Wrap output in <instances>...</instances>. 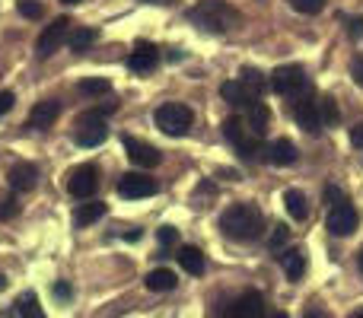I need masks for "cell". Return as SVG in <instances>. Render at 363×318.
Returning <instances> with one entry per match:
<instances>
[{"mask_svg":"<svg viewBox=\"0 0 363 318\" xmlns=\"http://www.w3.org/2000/svg\"><path fill=\"white\" fill-rule=\"evenodd\" d=\"M220 229L233 242H252V239L262 236L264 217L255 204H233L220 213Z\"/></svg>","mask_w":363,"mask_h":318,"instance_id":"cell-1","label":"cell"},{"mask_svg":"<svg viewBox=\"0 0 363 318\" xmlns=\"http://www.w3.org/2000/svg\"><path fill=\"white\" fill-rule=\"evenodd\" d=\"M188 19L194 25H201L204 32H220L223 35L239 23V10L230 6L226 0H201V4H194L188 10Z\"/></svg>","mask_w":363,"mask_h":318,"instance_id":"cell-2","label":"cell"},{"mask_svg":"<svg viewBox=\"0 0 363 318\" xmlns=\"http://www.w3.org/2000/svg\"><path fill=\"white\" fill-rule=\"evenodd\" d=\"M153 125L163 134H169V137H185L194 125V112L185 102H163V106L153 112Z\"/></svg>","mask_w":363,"mask_h":318,"instance_id":"cell-3","label":"cell"},{"mask_svg":"<svg viewBox=\"0 0 363 318\" xmlns=\"http://www.w3.org/2000/svg\"><path fill=\"white\" fill-rule=\"evenodd\" d=\"M271 89L277 96H287V99H296L309 89V80H306V70L300 64H281V67L271 74Z\"/></svg>","mask_w":363,"mask_h":318,"instance_id":"cell-4","label":"cell"},{"mask_svg":"<svg viewBox=\"0 0 363 318\" xmlns=\"http://www.w3.org/2000/svg\"><path fill=\"white\" fill-rule=\"evenodd\" d=\"M70 29H74V23H70L67 16L51 19V23L42 29L38 42H35V55H38V57H51V55H55V51L64 45V38L70 35Z\"/></svg>","mask_w":363,"mask_h":318,"instance_id":"cell-5","label":"cell"},{"mask_svg":"<svg viewBox=\"0 0 363 318\" xmlns=\"http://www.w3.org/2000/svg\"><path fill=\"white\" fill-rule=\"evenodd\" d=\"M290 112H294V118H296V125L303 127L306 134H315V131H322V118H319V99H315L313 93H303V96H296L294 102H290Z\"/></svg>","mask_w":363,"mask_h":318,"instance_id":"cell-6","label":"cell"},{"mask_svg":"<svg viewBox=\"0 0 363 318\" xmlns=\"http://www.w3.org/2000/svg\"><path fill=\"white\" fill-rule=\"evenodd\" d=\"M96 188H99V166L86 162V166H77L74 172H70V178H67V191L74 194V198L89 200V198L96 194Z\"/></svg>","mask_w":363,"mask_h":318,"instance_id":"cell-7","label":"cell"},{"mask_svg":"<svg viewBox=\"0 0 363 318\" xmlns=\"http://www.w3.org/2000/svg\"><path fill=\"white\" fill-rule=\"evenodd\" d=\"M121 144H125L128 159H131L134 166L140 169V172H144V169H157L160 162H163V157H160V150H157L153 144H147V140H138V137H131V134H128V137L121 140Z\"/></svg>","mask_w":363,"mask_h":318,"instance_id":"cell-8","label":"cell"},{"mask_svg":"<svg viewBox=\"0 0 363 318\" xmlns=\"http://www.w3.org/2000/svg\"><path fill=\"white\" fill-rule=\"evenodd\" d=\"M157 181L150 178V175H144V172H128V175H121L118 178V194L121 198H128V200H138V198H153L157 194Z\"/></svg>","mask_w":363,"mask_h":318,"instance_id":"cell-9","label":"cell"},{"mask_svg":"<svg viewBox=\"0 0 363 318\" xmlns=\"http://www.w3.org/2000/svg\"><path fill=\"white\" fill-rule=\"evenodd\" d=\"M357 223H360V217L347 200L328 210V232H332V236H351V232L357 229Z\"/></svg>","mask_w":363,"mask_h":318,"instance_id":"cell-10","label":"cell"},{"mask_svg":"<svg viewBox=\"0 0 363 318\" xmlns=\"http://www.w3.org/2000/svg\"><path fill=\"white\" fill-rule=\"evenodd\" d=\"M108 137V125L106 121H89V118H77V147H83V150H89V147H99L106 144Z\"/></svg>","mask_w":363,"mask_h":318,"instance_id":"cell-11","label":"cell"},{"mask_svg":"<svg viewBox=\"0 0 363 318\" xmlns=\"http://www.w3.org/2000/svg\"><path fill=\"white\" fill-rule=\"evenodd\" d=\"M226 318H264V296L249 290L242 293L230 309H226Z\"/></svg>","mask_w":363,"mask_h":318,"instance_id":"cell-12","label":"cell"},{"mask_svg":"<svg viewBox=\"0 0 363 318\" xmlns=\"http://www.w3.org/2000/svg\"><path fill=\"white\" fill-rule=\"evenodd\" d=\"M157 64H160V51L150 42H138L131 57H128V70H134V74H150V70H157Z\"/></svg>","mask_w":363,"mask_h":318,"instance_id":"cell-13","label":"cell"},{"mask_svg":"<svg viewBox=\"0 0 363 318\" xmlns=\"http://www.w3.org/2000/svg\"><path fill=\"white\" fill-rule=\"evenodd\" d=\"M57 115H61V102H57V99H45V102H38V106L29 112V121H26V125L35 127V131H48V127L57 121Z\"/></svg>","mask_w":363,"mask_h":318,"instance_id":"cell-14","label":"cell"},{"mask_svg":"<svg viewBox=\"0 0 363 318\" xmlns=\"http://www.w3.org/2000/svg\"><path fill=\"white\" fill-rule=\"evenodd\" d=\"M6 181H10L13 191H32L38 181V169L32 162H13L10 172H6Z\"/></svg>","mask_w":363,"mask_h":318,"instance_id":"cell-15","label":"cell"},{"mask_svg":"<svg viewBox=\"0 0 363 318\" xmlns=\"http://www.w3.org/2000/svg\"><path fill=\"white\" fill-rule=\"evenodd\" d=\"M220 96H223V102L226 106H233V108H249L252 102H258L239 80H226L223 86H220Z\"/></svg>","mask_w":363,"mask_h":318,"instance_id":"cell-16","label":"cell"},{"mask_svg":"<svg viewBox=\"0 0 363 318\" xmlns=\"http://www.w3.org/2000/svg\"><path fill=\"white\" fill-rule=\"evenodd\" d=\"M277 261H281L284 274H287L290 280H300V277L306 274V255H303V249H284L281 255H277Z\"/></svg>","mask_w":363,"mask_h":318,"instance_id":"cell-17","label":"cell"},{"mask_svg":"<svg viewBox=\"0 0 363 318\" xmlns=\"http://www.w3.org/2000/svg\"><path fill=\"white\" fill-rule=\"evenodd\" d=\"M264 157H268V162H274V166H294L300 153H296L294 140H287V137H277L274 144L268 147V153H264Z\"/></svg>","mask_w":363,"mask_h":318,"instance_id":"cell-18","label":"cell"},{"mask_svg":"<svg viewBox=\"0 0 363 318\" xmlns=\"http://www.w3.org/2000/svg\"><path fill=\"white\" fill-rule=\"evenodd\" d=\"M245 115H249L252 137H262V134L268 131V125H271V108H268V102H252V106L245 108Z\"/></svg>","mask_w":363,"mask_h":318,"instance_id":"cell-19","label":"cell"},{"mask_svg":"<svg viewBox=\"0 0 363 318\" xmlns=\"http://www.w3.org/2000/svg\"><path fill=\"white\" fill-rule=\"evenodd\" d=\"M106 217V204L102 200H86V204H80L74 210V226L77 229H83V226H93L96 220Z\"/></svg>","mask_w":363,"mask_h":318,"instance_id":"cell-20","label":"cell"},{"mask_svg":"<svg viewBox=\"0 0 363 318\" xmlns=\"http://www.w3.org/2000/svg\"><path fill=\"white\" fill-rule=\"evenodd\" d=\"M176 283H179V277L169 268H157L147 274V290L150 293H169V290H176Z\"/></svg>","mask_w":363,"mask_h":318,"instance_id":"cell-21","label":"cell"},{"mask_svg":"<svg viewBox=\"0 0 363 318\" xmlns=\"http://www.w3.org/2000/svg\"><path fill=\"white\" fill-rule=\"evenodd\" d=\"M236 80L242 83V86L249 89V93L255 96V99L264 93V89H268V76H264L258 67H242V70H239V76H236Z\"/></svg>","mask_w":363,"mask_h":318,"instance_id":"cell-22","label":"cell"},{"mask_svg":"<svg viewBox=\"0 0 363 318\" xmlns=\"http://www.w3.org/2000/svg\"><path fill=\"white\" fill-rule=\"evenodd\" d=\"M10 318H45L42 306H38V296L35 293H23L16 302H13Z\"/></svg>","mask_w":363,"mask_h":318,"instance_id":"cell-23","label":"cell"},{"mask_svg":"<svg viewBox=\"0 0 363 318\" xmlns=\"http://www.w3.org/2000/svg\"><path fill=\"white\" fill-rule=\"evenodd\" d=\"M179 264L188 271V274H194V277H201V274H204V268H207L201 249H194V245H185V249H179Z\"/></svg>","mask_w":363,"mask_h":318,"instance_id":"cell-24","label":"cell"},{"mask_svg":"<svg viewBox=\"0 0 363 318\" xmlns=\"http://www.w3.org/2000/svg\"><path fill=\"white\" fill-rule=\"evenodd\" d=\"M284 207H287V213L294 220H306L309 217V207H306V194L296 191V188H290V191H284Z\"/></svg>","mask_w":363,"mask_h":318,"instance_id":"cell-25","label":"cell"},{"mask_svg":"<svg viewBox=\"0 0 363 318\" xmlns=\"http://www.w3.org/2000/svg\"><path fill=\"white\" fill-rule=\"evenodd\" d=\"M96 38H99V32L89 29V25H83V29H70L67 42H70V51H86Z\"/></svg>","mask_w":363,"mask_h":318,"instance_id":"cell-26","label":"cell"},{"mask_svg":"<svg viewBox=\"0 0 363 318\" xmlns=\"http://www.w3.org/2000/svg\"><path fill=\"white\" fill-rule=\"evenodd\" d=\"M319 118H322V127H335L341 121L338 102H335L332 96H322V99H319Z\"/></svg>","mask_w":363,"mask_h":318,"instance_id":"cell-27","label":"cell"},{"mask_svg":"<svg viewBox=\"0 0 363 318\" xmlns=\"http://www.w3.org/2000/svg\"><path fill=\"white\" fill-rule=\"evenodd\" d=\"M77 89H80V96H89V99H93V96H108L112 93V83H108L106 76H89V80H83Z\"/></svg>","mask_w":363,"mask_h":318,"instance_id":"cell-28","label":"cell"},{"mask_svg":"<svg viewBox=\"0 0 363 318\" xmlns=\"http://www.w3.org/2000/svg\"><path fill=\"white\" fill-rule=\"evenodd\" d=\"M223 137L230 140L233 147H236V144H242V140L249 137V134H245V127H242V118H236V115H230V118L223 121Z\"/></svg>","mask_w":363,"mask_h":318,"instance_id":"cell-29","label":"cell"},{"mask_svg":"<svg viewBox=\"0 0 363 318\" xmlns=\"http://www.w3.org/2000/svg\"><path fill=\"white\" fill-rule=\"evenodd\" d=\"M236 153H239V159L252 162V159H258V153H264V150H262V144H258V137H245L242 144H236Z\"/></svg>","mask_w":363,"mask_h":318,"instance_id":"cell-30","label":"cell"},{"mask_svg":"<svg viewBox=\"0 0 363 318\" xmlns=\"http://www.w3.org/2000/svg\"><path fill=\"white\" fill-rule=\"evenodd\" d=\"M287 239H290V229L284 223H277L274 229H271V239H268V249L271 251H277V255H281L284 251V245H287Z\"/></svg>","mask_w":363,"mask_h":318,"instance_id":"cell-31","label":"cell"},{"mask_svg":"<svg viewBox=\"0 0 363 318\" xmlns=\"http://www.w3.org/2000/svg\"><path fill=\"white\" fill-rule=\"evenodd\" d=\"M290 6H294L296 13H303V16H315V13H322L325 0H290Z\"/></svg>","mask_w":363,"mask_h":318,"instance_id":"cell-32","label":"cell"},{"mask_svg":"<svg viewBox=\"0 0 363 318\" xmlns=\"http://www.w3.org/2000/svg\"><path fill=\"white\" fill-rule=\"evenodd\" d=\"M16 6H19V13H23L26 19H38L45 13V6L38 4V0H16Z\"/></svg>","mask_w":363,"mask_h":318,"instance_id":"cell-33","label":"cell"},{"mask_svg":"<svg viewBox=\"0 0 363 318\" xmlns=\"http://www.w3.org/2000/svg\"><path fill=\"white\" fill-rule=\"evenodd\" d=\"M16 213H19V200L13 194H4L0 198V220H13Z\"/></svg>","mask_w":363,"mask_h":318,"instance_id":"cell-34","label":"cell"},{"mask_svg":"<svg viewBox=\"0 0 363 318\" xmlns=\"http://www.w3.org/2000/svg\"><path fill=\"white\" fill-rule=\"evenodd\" d=\"M157 239H160V245H166V249H169V245L179 242V229H176V226H160Z\"/></svg>","mask_w":363,"mask_h":318,"instance_id":"cell-35","label":"cell"},{"mask_svg":"<svg viewBox=\"0 0 363 318\" xmlns=\"http://www.w3.org/2000/svg\"><path fill=\"white\" fill-rule=\"evenodd\" d=\"M345 191H341V188H335V185H328L325 188V204L328 207H338V204H345Z\"/></svg>","mask_w":363,"mask_h":318,"instance_id":"cell-36","label":"cell"},{"mask_svg":"<svg viewBox=\"0 0 363 318\" xmlns=\"http://www.w3.org/2000/svg\"><path fill=\"white\" fill-rule=\"evenodd\" d=\"M351 76H354V83H357V86H363V55H357L351 61Z\"/></svg>","mask_w":363,"mask_h":318,"instance_id":"cell-37","label":"cell"},{"mask_svg":"<svg viewBox=\"0 0 363 318\" xmlns=\"http://www.w3.org/2000/svg\"><path fill=\"white\" fill-rule=\"evenodd\" d=\"M13 102H16V96H13L10 89H6V93H0V118H4V115L13 108Z\"/></svg>","mask_w":363,"mask_h":318,"instance_id":"cell-38","label":"cell"},{"mask_svg":"<svg viewBox=\"0 0 363 318\" xmlns=\"http://www.w3.org/2000/svg\"><path fill=\"white\" fill-rule=\"evenodd\" d=\"M347 32H351V38H363V16H354L347 23Z\"/></svg>","mask_w":363,"mask_h":318,"instance_id":"cell-39","label":"cell"},{"mask_svg":"<svg viewBox=\"0 0 363 318\" xmlns=\"http://www.w3.org/2000/svg\"><path fill=\"white\" fill-rule=\"evenodd\" d=\"M55 296H57V300H70V296H74V290H70V283L57 280L55 283Z\"/></svg>","mask_w":363,"mask_h":318,"instance_id":"cell-40","label":"cell"},{"mask_svg":"<svg viewBox=\"0 0 363 318\" xmlns=\"http://www.w3.org/2000/svg\"><path fill=\"white\" fill-rule=\"evenodd\" d=\"M351 144L363 150V125H354V127H351Z\"/></svg>","mask_w":363,"mask_h":318,"instance_id":"cell-41","label":"cell"},{"mask_svg":"<svg viewBox=\"0 0 363 318\" xmlns=\"http://www.w3.org/2000/svg\"><path fill=\"white\" fill-rule=\"evenodd\" d=\"M303 318H328V315L319 312V309H306V312H303Z\"/></svg>","mask_w":363,"mask_h":318,"instance_id":"cell-42","label":"cell"},{"mask_svg":"<svg viewBox=\"0 0 363 318\" xmlns=\"http://www.w3.org/2000/svg\"><path fill=\"white\" fill-rule=\"evenodd\" d=\"M357 264H360V271H363V249H360V255H357Z\"/></svg>","mask_w":363,"mask_h":318,"instance_id":"cell-43","label":"cell"},{"mask_svg":"<svg viewBox=\"0 0 363 318\" xmlns=\"http://www.w3.org/2000/svg\"><path fill=\"white\" fill-rule=\"evenodd\" d=\"M4 290H6V280H4V277H0V293H4Z\"/></svg>","mask_w":363,"mask_h":318,"instance_id":"cell-44","label":"cell"},{"mask_svg":"<svg viewBox=\"0 0 363 318\" xmlns=\"http://www.w3.org/2000/svg\"><path fill=\"white\" fill-rule=\"evenodd\" d=\"M351 318H363V309H357V312H354Z\"/></svg>","mask_w":363,"mask_h":318,"instance_id":"cell-45","label":"cell"},{"mask_svg":"<svg viewBox=\"0 0 363 318\" xmlns=\"http://www.w3.org/2000/svg\"><path fill=\"white\" fill-rule=\"evenodd\" d=\"M271 318H290V315H284V312H277V315H271Z\"/></svg>","mask_w":363,"mask_h":318,"instance_id":"cell-46","label":"cell"},{"mask_svg":"<svg viewBox=\"0 0 363 318\" xmlns=\"http://www.w3.org/2000/svg\"><path fill=\"white\" fill-rule=\"evenodd\" d=\"M61 4H80V0H61Z\"/></svg>","mask_w":363,"mask_h":318,"instance_id":"cell-47","label":"cell"},{"mask_svg":"<svg viewBox=\"0 0 363 318\" xmlns=\"http://www.w3.org/2000/svg\"><path fill=\"white\" fill-rule=\"evenodd\" d=\"M157 4H160V0H157Z\"/></svg>","mask_w":363,"mask_h":318,"instance_id":"cell-48","label":"cell"}]
</instances>
